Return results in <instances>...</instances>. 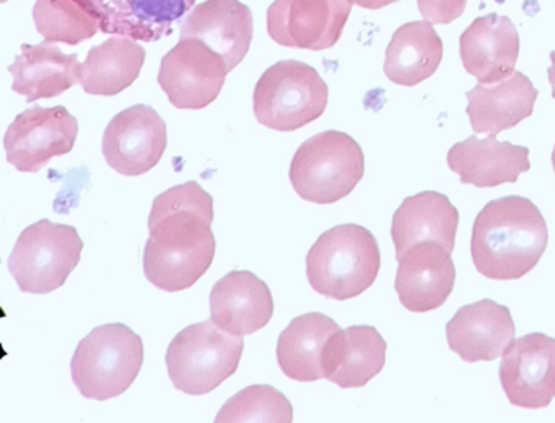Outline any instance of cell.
Here are the masks:
<instances>
[{
  "label": "cell",
  "instance_id": "cell-22",
  "mask_svg": "<svg viewBox=\"0 0 555 423\" xmlns=\"http://www.w3.org/2000/svg\"><path fill=\"white\" fill-rule=\"evenodd\" d=\"M538 94L532 81L518 70L495 84L476 85L466 93V114L474 132L495 137L513 129L531 116Z\"/></svg>",
  "mask_w": 555,
  "mask_h": 423
},
{
  "label": "cell",
  "instance_id": "cell-32",
  "mask_svg": "<svg viewBox=\"0 0 555 423\" xmlns=\"http://www.w3.org/2000/svg\"><path fill=\"white\" fill-rule=\"evenodd\" d=\"M356 5L362 7L366 10H379L383 7L391 5V3L398 2V0H352Z\"/></svg>",
  "mask_w": 555,
  "mask_h": 423
},
{
  "label": "cell",
  "instance_id": "cell-1",
  "mask_svg": "<svg viewBox=\"0 0 555 423\" xmlns=\"http://www.w3.org/2000/svg\"><path fill=\"white\" fill-rule=\"evenodd\" d=\"M547 223L541 210L521 195L490 201L476 217L470 256L480 275L518 280L531 272L547 247Z\"/></svg>",
  "mask_w": 555,
  "mask_h": 423
},
{
  "label": "cell",
  "instance_id": "cell-2",
  "mask_svg": "<svg viewBox=\"0 0 555 423\" xmlns=\"http://www.w3.org/2000/svg\"><path fill=\"white\" fill-rule=\"evenodd\" d=\"M382 251L372 231L356 223L324 231L308 251L307 277L311 289L336 302L356 298L375 283Z\"/></svg>",
  "mask_w": 555,
  "mask_h": 423
},
{
  "label": "cell",
  "instance_id": "cell-27",
  "mask_svg": "<svg viewBox=\"0 0 555 423\" xmlns=\"http://www.w3.org/2000/svg\"><path fill=\"white\" fill-rule=\"evenodd\" d=\"M145 62V49L126 36H113L93 46L80 65L79 84L83 91L99 97H115L138 80Z\"/></svg>",
  "mask_w": 555,
  "mask_h": 423
},
{
  "label": "cell",
  "instance_id": "cell-16",
  "mask_svg": "<svg viewBox=\"0 0 555 423\" xmlns=\"http://www.w3.org/2000/svg\"><path fill=\"white\" fill-rule=\"evenodd\" d=\"M210 319L238 337L266 328L274 316V298L264 280L249 270H232L210 292Z\"/></svg>",
  "mask_w": 555,
  "mask_h": 423
},
{
  "label": "cell",
  "instance_id": "cell-30",
  "mask_svg": "<svg viewBox=\"0 0 555 423\" xmlns=\"http://www.w3.org/2000/svg\"><path fill=\"white\" fill-rule=\"evenodd\" d=\"M292 420L294 407L281 390L268 384H255L230 397L217 413L216 422L291 423Z\"/></svg>",
  "mask_w": 555,
  "mask_h": 423
},
{
  "label": "cell",
  "instance_id": "cell-31",
  "mask_svg": "<svg viewBox=\"0 0 555 423\" xmlns=\"http://www.w3.org/2000/svg\"><path fill=\"white\" fill-rule=\"evenodd\" d=\"M467 0H417L418 12L430 23L450 25L466 10Z\"/></svg>",
  "mask_w": 555,
  "mask_h": 423
},
{
  "label": "cell",
  "instance_id": "cell-11",
  "mask_svg": "<svg viewBox=\"0 0 555 423\" xmlns=\"http://www.w3.org/2000/svg\"><path fill=\"white\" fill-rule=\"evenodd\" d=\"M352 5V0H274L269 36L285 48L324 51L339 41Z\"/></svg>",
  "mask_w": 555,
  "mask_h": 423
},
{
  "label": "cell",
  "instance_id": "cell-13",
  "mask_svg": "<svg viewBox=\"0 0 555 423\" xmlns=\"http://www.w3.org/2000/svg\"><path fill=\"white\" fill-rule=\"evenodd\" d=\"M214 198L196 181L175 185L155 197L149 215L151 240L164 246H190L212 240Z\"/></svg>",
  "mask_w": 555,
  "mask_h": 423
},
{
  "label": "cell",
  "instance_id": "cell-24",
  "mask_svg": "<svg viewBox=\"0 0 555 423\" xmlns=\"http://www.w3.org/2000/svg\"><path fill=\"white\" fill-rule=\"evenodd\" d=\"M385 338L372 325H350L331 337L324 377L343 389L369 384L386 363Z\"/></svg>",
  "mask_w": 555,
  "mask_h": 423
},
{
  "label": "cell",
  "instance_id": "cell-7",
  "mask_svg": "<svg viewBox=\"0 0 555 423\" xmlns=\"http://www.w3.org/2000/svg\"><path fill=\"white\" fill-rule=\"evenodd\" d=\"M82 249L76 228L43 218L22 231L9 257V270L22 292L48 295L66 283L79 266Z\"/></svg>",
  "mask_w": 555,
  "mask_h": 423
},
{
  "label": "cell",
  "instance_id": "cell-20",
  "mask_svg": "<svg viewBox=\"0 0 555 423\" xmlns=\"http://www.w3.org/2000/svg\"><path fill=\"white\" fill-rule=\"evenodd\" d=\"M460 211L441 192L425 191L405 197L391 225L396 259L422 243H437L453 253Z\"/></svg>",
  "mask_w": 555,
  "mask_h": 423
},
{
  "label": "cell",
  "instance_id": "cell-9",
  "mask_svg": "<svg viewBox=\"0 0 555 423\" xmlns=\"http://www.w3.org/2000/svg\"><path fill=\"white\" fill-rule=\"evenodd\" d=\"M77 136L79 123L66 107H28L5 132V155L18 171L38 172L56 156L73 152Z\"/></svg>",
  "mask_w": 555,
  "mask_h": 423
},
{
  "label": "cell",
  "instance_id": "cell-33",
  "mask_svg": "<svg viewBox=\"0 0 555 423\" xmlns=\"http://www.w3.org/2000/svg\"><path fill=\"white\" fill-rule=\"evenodd\" d=\"M552 65L547 68L548 84L552 87V98H555V51L551 52Z\"/></svg>",
  "mask_w": 555,
  "mask_h": 423
},
{
  "label": "cell",
  "instance_id": "cell-15",
  "mask_svg": "<svg viewBox=\"0 0 555 423\" xmlns=\"http://www.w3.org/2000/svg\"><path fill=\"white\" fill-rule=\"evenodd\" d=\"M398 262L395 289L405 309L428 312L447 303L456 282L450 251L437 243H422L411 247Z\"/></svg>",
  "mask_w": 555,
  "mask_h": 423
},
{
  "label": "cell",
  "instance_id": "cell-8",
  "mask_svg": "<svg viewBox=\"0 0 555 423\" xmlns=\"http://www.w3.org/2000/svg\"><path fill=\"white\" fill-rule=\"evenodd\" d=\"M225 59L197 38H180L162 59L158 85L178 110H204L217 100L227 75Z\"/></svg>",
  "mask_w": 555,
  "mask_h": 423
},
{
  "label": "cell",
  "instance_id": "cell-10",
  "mask_svg": "<svg viewBox=\"0 0 555 423\" xmlns=\"http://www.w3.org/2000/svg\"><path fill=\"white\" fill-rule=\"evenodd\" d=\"M167 145L164 117L149 104H135L109 120L103 133L102 152L109 168L134 178L154 169Z\"/></svg>",
  "mask_w": 555,
  "mask_h": 423
},
{
  "label": "cell",
  "instance_id": "cell-29",
  "mask_svg": "<svg viewBox=\"0 0 555 423\" xmlns=\"http://www.w3.org/2000/svg\"><path fill=\"white\" fill-rule=\"evenodd\" d=\"M35 25L47 41L76 46L93 38L100 23L79 0H37Z\"/></svg>",
  "mask_w": 555,
  "mask_h": 423
},
{
  "label": "cell",
  "instance_id": "cell-17",
  "mask_svg": "<svg viewBox=\"0 0 555 423\" xmlns=\"http://www.w3.org/2000/svg\"><path fill=\"white\" fill-rule=\"evenodd\" d=\"M519 36L505 15L477 16L460 36V57L467 74L479 84H495L515 72Z\"/></svg>",
  "mask_w": 555,
  "mask_h": 423
},
{
  "label": "cell",
  "instance_id": "cell-3",
  "mask_svg": "<svg viewBox=\"0 0 555 423\" xmlns=\"http://www.w3.org/2000/svg\"><path fill=\"white\" fill-rule=\"evenodd\" d=\"M141 335L121 322L93 329L70 361L74 384L86 399L109 400L134 383L144 364Z\"/></svg>",
  "mask_w": 555,
  "mask_h": 423
},
{
  "label": "cell",
  "instance_id": "cell-34",
  "mask_svg": "<svg viewBox=\"0 0 555 423\" xmlns=\"http://www.w3.org/2000/svg\"><path fill=\"white\" fill-rule=\"evenodd\" d=\"M552 166H554V171H555V145H554V152H552Z\"/></svg>",
  "mask_w": 555,
  "mask_h": 423
},
{
  "label": "cell",
  "instance_id": "cell-35",
  "mask_svg": "<svg viewBox=\"0 0 555 423\" xmlns=\"http://www.w3.org/2000/svg\"><path fill=\"white\" fill-rule=\"evenodd\" d=\"M0 2H8V0H0Z\"/></svg>",
  "mask_w": 555,
  "mask_h": 423
},
{
  "label": "cell",
  "instance_id": "cell-5",
  "mask_svg": "<svg viewBox=\"0 0 555 423\" xmlns=\"http://www.w3.org/2000/svg\"><path fill=\"white\" fill-rule=\"evenodd\" d=\"M245 341L210 321L188 325L167 348V370L178 390L203 396L212 393L238 370Z\"/></svg>",
  "mask_w": 555,
  "mask_h": 423
},
{
  "label": "cell",
  "instance_id": "cell-14",
  "mask_svg": "<svg viewBox=\"0 0 555 423\" xmlns=\"http://www.w3.org/2000/svg\"><path fill=\"white\" fill-rule=\"evenodd\" d=\"M515 334L512 312L493 299L464 305L447 324L450 350L467 363L503 357L515 342Z\"/></svg>",
  "mask_w": 555,
  "mask_h": 423
},
{
  "label": "cell",
  "instance_id": "cell-28",
  "mask_svg": "<svg viewBox=\"0 0 555 423\" xmlns=\"http://www.w3.org/2000/svg\"><path fill=\"white\" fill-rule=\"evenodd\" d=\"M214 257L216 238L191 246H164L149 238L142 267L152 285L177 293L191 289L212 266Z\"/></svg>",
  "mask_w": 555,
  "mask_h": 423
},
{
  "label": "cell",
  "instance_id": "cell-6",
  "mask_svg": "<svg viewBox=\"0 0 555 423\" xmlns=\"http://www.w3.org/2000/svg\"><path fill=\"white\" fill-rule=\"evenodd\" d=\"M327 98L330 88L317 68L300 61H281L256 84L253 110L261 126L294 132L323 116Z\"/></svg>",
  "mask_w": 555,
  "mask_h": 423
},
{
  "label": "cell",
  "instance_id": "cell-21",
  "mask_svg": "<svg viewBox=\"0 0 555 423\" xmlns=\"http://www.w3.org/2000/svg\"><path fill=\"white\" fill-rule=\"evenodd\" d=\"M451 171L460 175L463 184L476 188H495L518 181L521 172L531 169L528 146L500 142L495 137L470 136L454 143L447 156Z\"/></svg>",
  "mask_w": 555,
  "mask_h": 423
},
{
  "label": "cell",
  "instance_id": "cell-23",
  "mask_svg": "<svg viewBox=\"0 0 555 423\" xmlns=\"http://www.w3.org/2000/svg\"><path fill=\"white\" fill-rule=\"evenodd\" d=\"M77 54H66L56 42L22 44L21 54L9 67L14 84L12 90L27 98V103L61 97L80 78Z\"/></svg>",
  "mask_w": 555,
  "mask_h": 423
},
{
  "label": "cell",
  "instance_id": "cell-26",
  "mask_svg": "<svg viewBox=\"0 0 555 423\" xmlns=\"http://www.w3.org/2000/svg\"><path fill=\"white\" fill-rule=\"evenodd\" d=\"M443 59V41L428 20L399 26L386 48L388 80L401 87H415L430 78Z\"/></svg>",
  "mask_w": 555,
  "mask_h": 423
},
{
  "label": "cell",
  "instance_id": "cell-4",
  "mask_svg": "<svg viewBox=\"0 0 555 423\" xmlns=\"http://www.w3.org/2000/svg\"><path fill=\"white\" fill-rule=\"evenodd\" d=\"M365 175V156L349 133L326 130L305 140L291 163L292 188L304 201L336 204L357 188Z\"/></svg>",
  "mask_w": 555,
  "mask_h": 423
},
{
  "label": "cell",
  "instance_id": "cell-25",
  "mask_svg": "<svg viewBox=\"0 0 555 423\" xmlns=\"http://www.w3.org/2000/svg\"><path fill=\"white\" fill-rule=\"evenodd\" d=\"M339 324L323 312H307L292 319L278 341V363L285 376L300 383L324 377V357Z\"/></svg>",
  "mask_w": 555,
  "mask_h": 423
},
{
  "label": "cell",
  "instance_id": "cell-18",
  "mask_svg": "<svg viewBox=\"0 0 555 423\" xmlns=\"http://www.w3.org/2000/svg\"><path fill=\"white\" fill-rule=\"evenodd\" d=\"M181 38H197L225 59L229 70L242 64L251 46V9L240 0H206L181 23Z\"/></svg>",
  "mask_w": 555,
  "mask_h": 423
},
{
  "label": "cell",
  "instance_id": "cell-12",
  "mask_svg": "<svg viewBox=\"0 0 555 423\" xmlns=\"http://www.w3.org/2000/svg\"><path fill=\"white\" fill-rule=\"evenodd\" d=\"M499 377L513 406L547 407L555 397V338L541 332L516 338L503 354Z\"/></svg>",
  "mask_w": 555,
  "mask_h": 423
},
{
  "label": "cell",
  "instance_id": "cell-19",
  "mask_svg": "<svg viewBox=\"0 0 555 423\" xmlns=\"http://www.w3.org/2000/svg\"><path fill=\"white\" fill-rule=\"evenodd\" d=\"M106 35L154 42L170 35L171 25L193 9L196 0H79Z\"/></svg>",
  "mask_w": 555,
  "mask_h": 423
}]
</instances>
